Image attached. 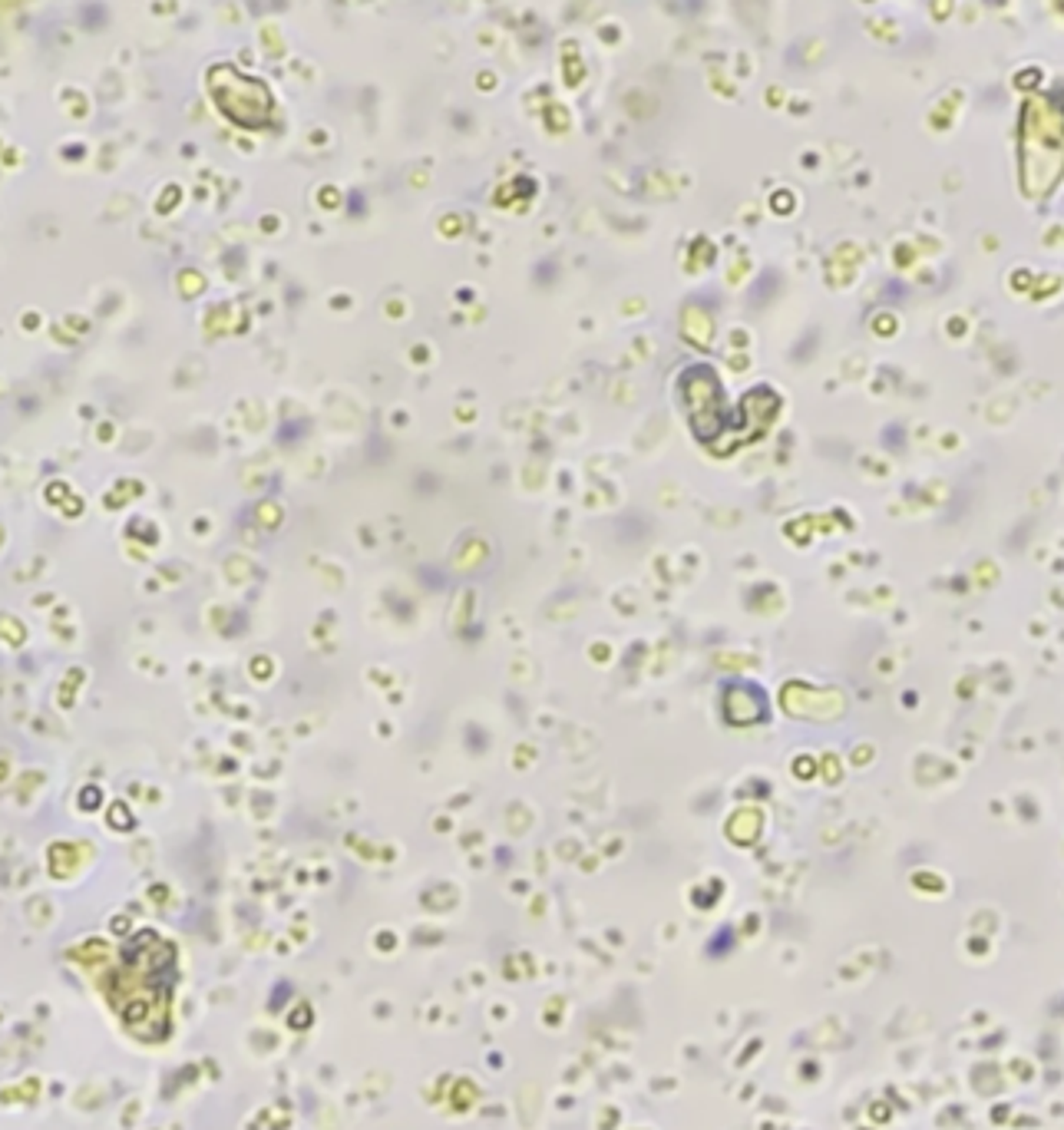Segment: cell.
<instances>
[{
	"label": "cell",
	"mask_w": 1064,
	"mask_h": 1130,
	"mask_svg": "<svg viewBox=\"0 0 1064 1130\" xmlns=\"http://www.w3.org/2000/svg\"><path fill=\"white\" fill-rule=\"evenodd\" d=\"M261 87H265V83H258L255 76H248L245 93H239V90H242V73L232 70V66H218V70H212V76H209V90H212V96H215L218 106H222V113H228L235 123L248 126V130H258V126H265V123H269V117H271V106L248 103V93H258Z\"/></svg>",
	"instance_id": "1"
}]
</instances>
